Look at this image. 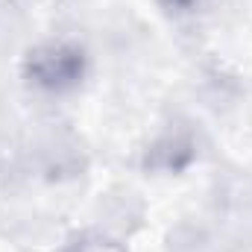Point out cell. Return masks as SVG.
Listing matches in <instances>:
<instances>
[{"instance_id":"6da1fadb","label":"cell","mask_w":252,"mask_h":252,"mask_svg":"<svg viewBox=\"0 0 252 252\" xmlns=\"http://www.w3.org/2000/svg\"><path fill=\"white\" fill-rule=\"evenodd\" d=\"M91 76V53L73 35H47L27 47L21 59L24 85L47 100H64L85 88Z\"/></svg>"},{"instance_id":"3957f363","label":"cell","mask_w":252,"mask_h":252,"mask_svg":"<svg viewBox=\"0 0 252 252\" xmlns=\"http://www.w3.org/2000/svg\"><path fill=\"white\" fill-rule=\"evenodd\" d=\"M158 6L173 21H196L199 12L205 9V0H158Z\"/></svg>"},{"instance_id":"7a4b0ae2","label":"cell","mask_w":252,"mask_h":252,"mask_svg":"<svg viewBox=\"0 0 252 252\" xmlns=\"http://www.w3.org/2000/svg\"><path fill=\"white\" fill-rule=\"evenodd\" d=\"M67 252H126L121 241L103 235V232H79L67 244Z\"/></svg>"}]
</instances>
